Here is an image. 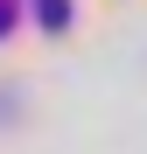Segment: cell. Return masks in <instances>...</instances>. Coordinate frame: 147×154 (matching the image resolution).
Returning a JSON list of instances; mask_svg holds the SVG:
<instances>
[{
	"label": "cell",
	"mask_w": 147,
	"mask_h": 154,
	"mask_svg": "<svg viewBox=\"0 0 147 154\" xmlns=\"http://www.w3.org/2000/svg\"><path fill=\"white\" fill-rule=\"evenodd\" d=\"M35 21H42V28H63V21H70V0H35Z\"/></svg>",
	"instance_id": "6da1fadb"
},
{
	"label": "cell",
	"mask_w": 147,
	"mask_h": 154,
	"mask_svg": "<svg viewBox=\"0 0 147 154\" xmlns=\"http://www.w3.org/2000/svg\"><path fill=\"white\" fill-rule=\"evenodd\" d=\"M0 35H7V0H0Z\"/></svg>",
	"instance_id": "7a4b0ae2"
}]
</instances>
